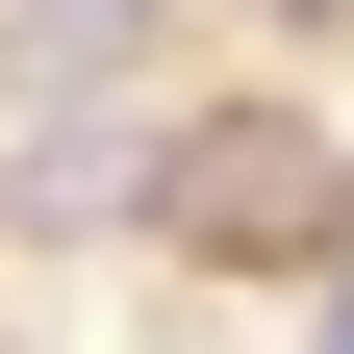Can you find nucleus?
I'll use <instances>...</instances> for the list:
<instances>
[{"instance_id":"1","label":"nucleus","mask_w":354,"mask_h":354,"mask_svg":"<svg viewBox=\"0 0 354 354\" xmlns=\"http://www.w3.org/2000/svg\"><path fill=\"white\" fill-rule=\"evenodd\" d=\"M127 253H177V279H354V127L304 102V76H203V102L152 127V203H127Z\"/></svg>"},{"instance_id":"2","label":"nucleus","mask_w":354,"mask_h":354,"mask_svg":"<svg viewBox=\"0 0 354 354\" xmlns=\"http://www.w3.org/2000/svg\"><path fill=\"white\" fill-rule=\"evenodd\" d=\"M228 26H279V51H354V0H228Z\"/></svg>"},{"instance_id":"3","label":"nucleus","mask_w":354,"mask_h":354,"mask_svg":"<svg viewBox=\"0 0 354 354\" xmlns=\"http://www.w3.org/2000/svg\"><path fill=\"white\" fill-rule=\"evenodd\" d=\"M279 354H354V279H304V304H279Z\"/></svg>"}]
</instances>
